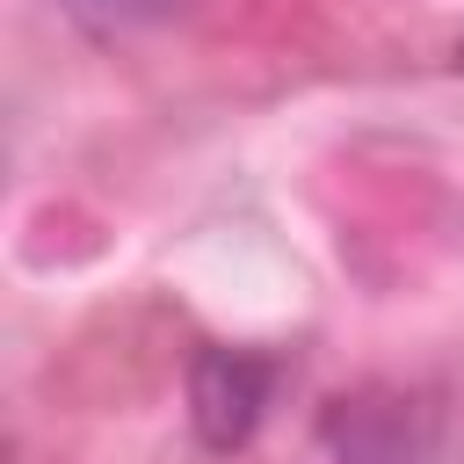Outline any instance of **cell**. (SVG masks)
<instances>
[{
  "instance_id": "obj_1",
  "label": "cell",
  "mask_w": 464,
  "mask_h": 464,
  "mask_svg": "<svg viewBox=\"0 0 464 464\" xmlns=\"http://www.w3.org/2000/svg\"><path fill=\"white\" fill-rule=\"evenodd\" d=\"M420 457H428V413L392 384L341 392L304 450V464H420Z\"/></svg>"
},
{
  "instance_id": "obj_2",
  "label": "cell",
  "mask_w": 464,
  "mask_h": 464,
  "mask_svg": "<svg viewBox=\"0 0 464 464\" xmlns=\"http://www.w3.org/2000/svg\"><path fill=\"white\" fill-rule=\"evenodd\" d=\"M268 384H276L268 355H254V348H196V362H188V420H196L203 450H218V457L239 450L261 428Z\"/></svg>"
},
{
  "instance_id": "obj_3",
  "label": "cell",
  "mask_w": 464,
  "mask_h": 464,
  "mask_svg": "<svg viewBox=\"0 0 464 464\" xmlns=\"http://www.w3.org/2000/svg\"><path fill=\"white\" fill-rule=\"evenodd\" d=\"M72 7L94 14V22H116V29H123V22H160V14H174L181 0H72Z\"/></svg>"
},
{
  "instance_id": "obj_4",
  "label": "cell",
  "mask_w": 464,
  "mask_h": 464,
  "mask_svg": "<svg viewBox=\"0 0 464 464\" xmlns=\"http://www.w3.org/2000/svg\"><path fill=\"white\" fill-rule=\"evenodd\" d=\"M457 65H464V51H457Z\"/></svg>"
}]
</instances>
